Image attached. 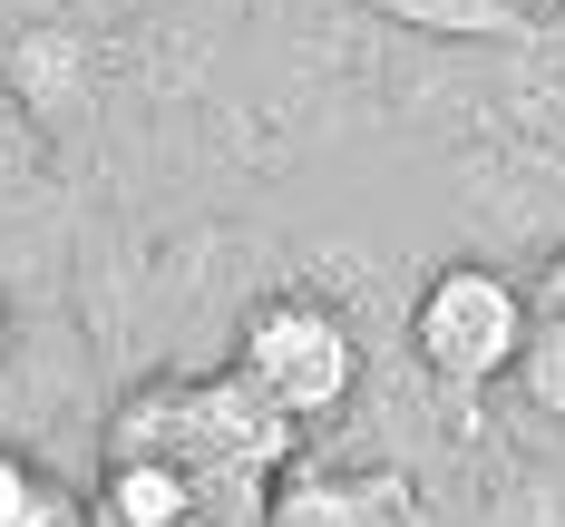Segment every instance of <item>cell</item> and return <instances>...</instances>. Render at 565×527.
<instances>
[{
  "instance_id": "cell-9",
  "label": "cell",
  "mask_w": 565,
  "mask_h": 527,
  "mask_svg": "<svg viewBox=\"0 0 565 527\" xmlns=\"http://www.w3.org/2000/svg\"><path fill=\"white\" fill-rule=\"evenodd\" d=\"M546 313H565V244H556V264H546Z\"/></svg>"
},
{
  "instance_id": "cell-1",
  "label": "cell",
  "mask_w": 565,
  "mask_h": 527,
  "mask_svg": "<svg viewBox=\"0 0 565 527\" xmlns=\"http://www.w3.org/2000/svg\"><path fill=\"white\" fill-rule=\"evenodd\" d=\"M302 440V420L274 410L244 371H195V381H147L127 391L108 420V460H175L195 468L215 498L225 488H254V478H282Z\"/></svg>"
},
{
  "instance_id": "cell-4",
  "label": "cell",
  "mask_w": 565,
  "mask_h": 527,
  "mask_svg": "<svg viewBox=\"0 0 565 527\" xmlns=\"http://www.w3.org/2000/svg\"><path fill=\"white\" fill-rule=\"evenodd\" d=\"M264 527H419V498L399 468H312L274 488Z\"/></svg>"
},
{
  "instance_id": "cell-5",
  "label": "cell",
  "mask_w": 565,
  "mask_h": 527,
  "mask_svg": "<svg viewBox=\"0 0 565 527\" xmlns=\"http://www.w3.org/2000/svg\"><path fill=\"white\" fill-rule=\"evenodd\" d=\"M88 527H215V488L175 460H108Z\"/></svg>"
},
{
  "instance_id": "cell-7",
  "label": "cell",
  "mask_w": 565,
  "mask_h": 527,
  "mask_svg": "<svg viewBox=\"0 0 565 527\" xmlns=\"http://www.w3.org/2000/svg\"><path fill=\"white\" fill-rule=\"evenodd\" d=\"M10 527H88V498H78V488H58V478H40V488H30V508H20Z\"/></svg>"
},
{
  "instance_id": "cell-8",
  "label": "cell",
  "mask_w": 565,
  "mask_h": 527,
  "mask_svg": "<svg viewBox=\"0 0 565 527\" xmlns=\"http://www.w3.org/2000/svg\"><path fill=\"white\" fill-rule=\"evenodd\" d=\"M30 488H40V468L20 460V450H0V527H10L20 508H30Z\"/></svg>"
},
{
  "instance_id": "cell-2",
  "label": "cell",
  "mask_w": 565,
  "mask_h": 527,
  "mask_svg": "<svg viewBox=\"0 0 565 527\" xmlns=\"http://www.w3.org/2000/svg\"><path fill=\"white\" fill-rule=\"evenodd\" d=\"M234 371H244V381H254L274 410H292V420L312 430V420H332V410L351 401V381H361V351H351V333H341V313L302 303V293H274V303L244 323Z\"/></svg>"
},
{
  "instance_id": "cell-3",
  "label": "cell",
  "mask_w": 565,
  "mask_h": 527,
  "mask_svg": "<svg viewBox=\"0 0 565 527\" xmlns=\"http://www.w3.org/2000/svg\"><path fill=\"white\" fill-rule=\"evenodd\" d=\"M409 342L419 361L458 381V391H478V381H498L516 371V342H526V303L498 264H449V274H429L419 293V313H409Z\"/></svg>"
},
{
  "instance_id": "cell-6",
  "label": "cell",
  "mask_w": 565,
  "mask_h": 527,
  "mask_svg": "<svg viewBox=\"0 0 565 527\" xmlns=\"http://www.w3.org/2000/svg\"><path fill=\"white\" fill-rule=\"evenodd\" d=\"M516 371H526V401L565 420V313L526 323V342H516Z\"/></svg>"
}]
</instances>
